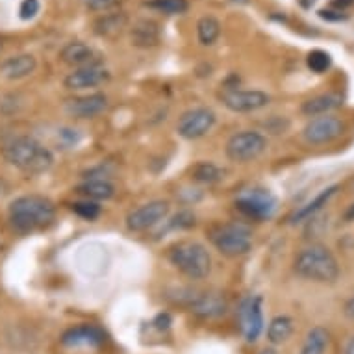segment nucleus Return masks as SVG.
<instances>
[{"label": "nucleus", "mask_w": 354, "mask_h": 354, "mask_svg": "<svg viewBox=\"0 0 354 354\" xmlns=\"http://www.w3.org/2000/svg\"><path fill=\"white\" fill-rule=\"evenodd\" d=\"M238 325L245 342L254 343L263 330V299L261 295H249L239 302Z\"/></svg>", "instance_id": "9"}, {"label": "nucleus", "mask_w": 354, "mask_h": 354, "mask_svg": "<svg viewBox=\"0 0 354 354\" xmlns=\"http://www.w3.org/2000/svg\"><path fill=\"white\" fill-rule=\"evenodd\" d=\"M145 6L165 15H182L189 10V2L187 0H149L145 2Z\"/></svg>", "instance_id": "27"}, {"label": "nucleus", "mask_w": 354, "mask_h": 354, "mask_svg": "<svg viewBox=\"0 0 354 354\" xmlns=\"http://www.w3.org/2000/svg\"><path fill=\"white\" fill-rule=\"evenodd\" d=\"M268 138L256 130H241L227 141V158L234 163H249L268 151Z\"/></svg>", "instance_id": "8"}, {"label": "nucleus", "mask_w": 354, "mask_h": 354, "mask_svg": "<svg viewBox=\"0 0 354 354\" xmlns=\"http://www.w3.org/2000/svg\"><path fill=\"white\" fill-rule=\"evenodd\" d=\"M127 26L124 13H104L95 21V34L100 37H117Z\"/></svg>", "instance_id": "23"}, {"label": "nucleus", "mask_w": 354, "mask_h": 354, "mask_svg": "<svg viewBox=\"0 0 354 354\" xmlns=\"http://www.w3.org/2000/svg\"><path fill=\"white\" fill-rule=\"evenodd\" d=\"M343 312H345V315H347V317L354 319V297L345 302V310H343Z\"/></svg>", "instance_id": "37"}, {"label": "nucleus", "mask_w": 354, "mask_h": 354, "mask_svg": "<svg viewBox=\"0 0 354 354\" xmlns=\"http://www.w3.org/2000/svg\"><path fill=\"white\" fill-rule=\"evenodd\" d=\"M353 184H354V182H353Z\"/></svg>", "instance_id": "42"}, {"label": "nucleus", "mask_w": 354, "mask_h": 354, "mask_svg": "<svg viewBox=\"0 0 354 354\" xmlns=\"http://www.w3.org/2000/svg\"><path fill=\"white\" fill-rule=\"evenodd\" d=\"M295 273L314 282H334L339 277L336 256L325 245H310L295 258Z\"/></svg>", "instance_id": "3"}, {"label": "nucleus", "mask_w": 354, "mask_h": 354, "mask_svg": "<svg viewBox=\"0 0 354 354\" xmlns=\"http://www.w3.org/2000/svg\"><path fill=\"white\" fill-rule=\"evenodd\" d=\"M293 334V319L290 315H277L268 326V339L273 345L286 343Z\"/></svg>", "instance_id": "24"}, {"label": "nucleus", "mask_w": 354, "mask_h": 354, "mask_svg": "<svg viewBox=\"0 0 354 354\" xmlns=\"http://www.w3.org/2000/svg\"><path fill=\"white\" fill-rule=\"evenodd\" d=\"M78 195H82L87 201H108L115 195V186L111 182L104 180V178H89L87 182L80 184V186L75 189Z\"/></svg>", "instance_id": "20"}, {"label": "nucleus", "mask_w": 354, "mask_h": 354, "mask_svg": "<svg viewBox=\"0 0 354 354\" xmlns=\"http://www.w3.org/2000/svg\"><path fill=\"white\" fill-rule=\"evenodd\" d=\"M59 59L64 64L71 65V67L80 69V67H87V65L99 64V54L95 53V48L89 47L84 41H71L62 48Z\"/></svg>", "instance_id": "17"}, {"label": "nucleus", "mask_w": 354, "mask_h": 354, "mask_svg": "<svg viewBox=\"0 0 354 354\" xmlns=\"http://www.w3.org/2000/svg\"><path fill=\"white\" fill-rule=\"evenodd\" d=\"M110 80V73L104 69L102 65H87V67H80L75 69L73 73L65 76L64 86L71 91H82V89H89V87H97L100 84Z\"/></svg>", "instance_id": "15"}, {"label": "nucleus", "mask_w": 354, "mask_h": 354, "mask_svg": "<svg viewBox=\"0 0 354 354\" xmlns=\"http://www.w3.org/2000/svg\"><path fill=\"white\" fill-rule=\"evenodd\" d=\"M345 354H354V337L347 343V348H345Z\"/></svg>", "instance_id": "40"}, {"label": "nucleus", "mask_w": 354, "mask_h": 354, "mask_svg": "<svg viewBox=\"0 0 354 354\" xmlns=\"http://www.w3.org/2000/svg\"><path fill=\"white\" fill-rule=\"evenodd\" d=\"M343 104V99L336 93H325L319 95V97H314V99H308L304 104H302L301 111L306 117H319L326 115L328 111L336 110Z\"/></svg>", "instance_id": "22"}, {"label": "nucleus", "mask_w": 354, "mask_h": 354, "mask_svg": "<svg viewBox=\"0 0 354 354\" xmlns=\"http://www.w3.org/2000/svg\"><path fill=\"white\" fill-rule=\"evenodd\" d=\"M56 219V206L41 195H24L10 204V223L21 234L50 227Z\"/></svg>", "instance_id": "2"}, {"label": "nucleus", "mask_w": 354, "mask_h": 354, "mask_svg": "<svg viewBox=\"0 0 354 354\" xmlns=\"http://www.w3.org/2000/svg\"><path fill=\"white\" fill-rule=\"evenodd\" d=\"M314 4H315V0H299V6L304 8V10H312Z\"/></svg>", "instance_id": "38"}, {"label": "nucleus", "mask_w": 354, "mask_h": 354, "mask_svg": "<svg viewBox=\"0 0 354 354\" xmlns=\"http://www.w3.org/2000/svg\"><path fill=\"white\" fill-rule=\"evenodd\" d=\"M169 261L192 280L206 279L212 271V256L198 241H178L169 249Z\"/></svg>", "instance_id": "4"}, {"label": "nucleus", "mask_w": 354, "mask_h": 354, "mask_svg": "<svg viewBox=\"0 0 354 354\" xmlns=\"http://www.w3.org/2000/svg\"><path fill=\"white\" fill-rule=\"evenodd\" d=\"M176 304H182L192 310L193 314L204 319H214L227 314V299L219 291H201L192 288H180L176 290L174 297Z\"/></svg>", "instance_id": "5"}, {"label": "nucleus", "mask_w": 354, "mask_h": 354, "mask_svg": "<svg viewBox=\"0 0 354 354\" xmlns=\"http://www.w3.org/2000/svg\"><path fill=\"white\" fill-rule=\"evenodd\" d=\"M209 239L215 249L228 258H238L252 249V234L249 228L239 223L217 225L209 230Z\"/></svg>", "instance_id": "6"}, {"label": "nucleus", "mask_w": 354, "mask_h": 354, "mask_svg": "<svg viewBox=\"0 0 354 354\" xmlns=\"http://www.w3.org/2000/svg\"><path fill=\"white\" fill-rule=\"evenodd\" d=\"M337 189H339V186H330V187H326V189H323V192L314 198V201H310V203L304 204L302 208L295 209V212L290 215V219L288 221H290L291 225H297V223H302V221L310 219L312 215H315L321 208H323V206L328 204V201L336 195Z\"/></svg>", "instance_id": "21"}, {"label": "nucleus", "mask_w": 354, "mask_h": 354, "mask_svg": "<svg viewBox=\"0 0 354 354\" xmlns=\"http://www.w3.org/2000/svg\"><path fill=\"white\" fill-rule=\"evenodd\" d=\"M330 6L334 10H339V12H345L347 8H353L354 6V0H332Z\"/></svg>", "instance_id": "36"}, {"label": "nucleus", "mask_w": 354, "mask_h": 354, "mask_svg": "<svg viewBox=\"0 0 354 354\" xmlns=\"http://www.w3.org/2000/svg\"><path fill=\"white\" fill-rule=\"evenodd\" d=\"M195 225V215L189 214V212H182V214H178L176 217L173 219V223H171V227L173 228H189Z\"/></svg>", "instance_id": "34"}, {"label": "nucleus", "mask_w": 354, "mask_h": 354, "mask_svg": "<svg viewBox=\"0 0 354 354\" xmlns=\"http://www.w3.org/2000/svg\"><path fill=\"white\" fill-rule=\"evenodd\" d=\"M2 156L10 165L26 174L47 173L54 165V154L50 149L30 136H19L8 141L2 149Z\"/></svg>", "instance_id": "1"}, {"label": "nucleus", "mask_w": 354, "mask_h": 354, "mask_svg": "<svg viewBox=\"0 0 354 354\" xmlns=\"http://www.w3.org/2000/svg\"><path fill=\"white\" fill-rule=\"evenodd\" d=\"M130 37H132V45H136V47H156L158 43H160V26L152 19H140L132 26Z\"/></svg>", "instance_id": "19"}, {"label": "nucleus", "mask_w": 354, "mask_h": 354, "mask_svg": "<svg viewBox=\"0 0 354 354\" xmlns=\"http://www.w3.org/2000/svg\"><path fill=\"white\" fill-rule=\"evenodd\" d=\"M258 354H277V351L274 348H261Z\"/></svg>", "instance_id": "41"}, {"label": "nucleus", "mask_w": 354, "mask_h": 354, "mask_svg": "<svg viewBox=\"0 0 354 354\" xmlns=\"http://www.w3.org/2000/svg\"><path fill=\"white\" fill-rule=\"evenodd\" d=\"M345 132V122L334 115H319L308 121L302 130V138L308 145H326L337 138H342Z\"/></svg>", "instance_id": "10"}, {"label": "nucleus", "mask_w": 354, "mask_h": 354, "mask_svg": "<svg viewBox=\"0 0 354 354\" xmlns=\"http://www.w3.org/2000/svg\"><path fill=\"white\" fill-rule=\"evenodd\" d=\"M71 209H73L78 217H82V219H86V221H95L100 215V212H102L99 203H95V201H87V198L78 201V203H73L71 204Z\"/></svg>", "instance_id": "30"}, {"label": "nucleus", "mask_w": 354, "mask_h": 354, "mask_svg": "<svg viewBox=\"0 0 354 354\" xmlns=\"http://www.w3.org/2000/svg\"><path fill=\"white\" fill-rule=\"evenodd\" d=\"M306 65H308V69L312 71V73L323 75V73H326V71L330 69V65H332L330 54L325 53V50H321V48H315V50H312V53H308Z\"/></svg>", "instance_id": "29"}, {"label": "nucleus", "mask_w": 354, "mask_h": 354, "mask_svg": "<svg viewBox=\"0 0 354 354\" xmlns=\"http://www.w3.org/2000/svg\"><path fill=\"white\" fill-rule=\"evenodd\" d=\"M62 345L67 348H80V347H100L104 343V332L95 325H80L73 326L69 330L62 334Z\"/></svg>", "instance_id": "16"}, {"label": "nucleus", "mask_w": 354, "mask_h": 354, "mask_svg": "<svg viewBox=\"0 0 354 354\" xmlns=\"http://www.w3.org/2000/svg\"><path fill=\"white\" fill-rule=\"evenodd\" d=\"M319 19L326 21V23H342V21H347L348 13L339 12V10H334V8H328V10H319L317 12Z\"/></svg>", "instance_id": "33"}, {"label": "nucleus", "mask_w": 354, "mask_h": 354, "mask_svg": "<svg viewBox=\"0 0 354 354\" xmlns=\"http://www.w3.org/2000/svg\"><path fill=\"white\" fill-rule=\"evenodd\" d=\"M234 206L247 219L268 221L279 208V201L266 187H250L239 193Z\"/></svg>", "instance_id": "7"}, {"label": "nucleus", "mask_w": 354, "mask_h": 354, "mask_svg": "<svg viewBox=\"0 0 354 354\" xmlns=\"http://www.w3.org/2000/svg\"><path fill=\"white\" fill-rule=\"evenodd\" d=\"M215 121H217V117L209 108H193V110L182 113L178 124H176V130L184 140L195 141L208 134L209 130L215 127Z\"/></svg>", "instance_id": "11"}, {"label": "nucleus", "mask_w": 354, "mask_h": 354, "mask_svg": "<svg viewBox=\"0 0 354 354\" xmlns=\"http://www.w3.org/2000/svg\"><path fill=\"white\" fill-rule=\"evenodd\" d=\"M221 100H223V104L227 106L230 111L249 113V111L266 108L271 97L260 91V89H228V91L221 95Z\"/></svg>", "instance_id": "13"}, {"label": "nucleus", "mask_w": 354, "mask_h": 354, "mask_svg": "<svg viewBox=\"0 0 354 354\" xmlns=\"http://www.w3.org/2000/svg\"><path fill=\"white\" fill-rule=\"evenodd\" d=\"M221 35V23L212 15H204L198 19L197 23V37L201 41V45L204 47H212L215 45V41L219 39Z\"/></svg>", "instance_id": "25"}, {"label": "nucleus", "mask_w": 354, "mask_h": 354, "mask_svg": "<svg viewBox=\"0 0 354 354\" xmlns=\"http://www.w3.org/2000/svg\"><path fill=\"white\" fill-rule=\"evenodd\" d=\"M64 110L67 115L75 117V119H95L108 110V97L104 93L76 97V99L65 102Z\"/></svg>", "instance_id": "14"}, {"label": "nucleus", "mask_w": 354, "mask_h": 354, "mask_svg": "<svg viewBox=\"0 0 354 354\" xmlns=\"http://www.w3.org/2000/svg\"><path fill=\"white\" fill-rule=\"evenodd\" d=\"M193 174V180L201 182V184H214V182L221 180V169L214 163H208V162H203V163H197L192 171Z\"/></svg>", "instance_id": "28"}, {"label": "nucleus", "mask_w": 354, "mask_h": 354, "mask_svg": "<svg viewBox=\"0 0 354 354\" xmlns=\"http://www.w3.org/2000/svg\"><path fill=\"white\" fill-rule=\"evenodd\" d=\"M152 325L156 326L158 330H167L169 325H171V315L169 314H160L156 319L152 321Z\"/></svg>", "instance_id": "35"}, {"label": "nucleus", "mask_w": 354, "mask_h": 354, "mask_svg": "<svg viewBox=\"0 0 354 354\" xmlns=\"http://www.w3.org/2000/svg\"><path fill=\"white\" fill-rule=\"evenodd\" d=\"M35 67H37V62L32 54H17V56H10L0 64V75L8 80H21L32 75Z\"/></svg>", "instance_id": "18"}, {"label": "nucleus", "mask_w": 354, "mask_h": 354, "mask_svg": "<svg viewBox=\"0 0 354 354\" xmlns=\"http://www.w3.org/2000/svg\"><path fill=\"white\" fill-rule=\"evenodd\" d=\"M328 339H330L328 332L323 326H315L306 334L301 354H325L326 347H328Z\"/></svg>", "instance_id": "26"}, {"label": "nucleus", "mask_w": 354, "mask_h": 354, "mask_svg": "<svg viewBox=\"0 0 354 354\" xmlns=\"http://www.w3.org/2000/svg\"><path fill=\"white\" fill-rule=\"evenodd\" d=\"M171 204L167 201H151L141 204L127 215V228L130 232H145L149 228L160 225L169 215Z\"/></svg>", "instance_id": "12"}, {"label": "nucleus", "mask_w": 354, "mask_h": 354, "mask_svg": "<svg viewBox=\"0 0 354 354\" xmlns=\"http://www.w3.org/2000/svg\"><path fill=\"white\" fill-rule=\"evenodd\" d=\"M119 0H82V4L91 12H108Z\"/></svg>", "instance_id": "32"}, {"label": "nucleus", "mask_w": 354, "mask_h": 354, "mask_svg": "<svg viewBox=\"0 0 354 354\" xmlns=\"http://www.w3.org/2000/svg\"><path fill=\"white\" fill-rule=\"evenodd\" d=\"M343 217H345V221H354V204H351V206H348V209L345 212V215H343Z\"/></svg>", "instance_id": "39"}, {"label": "nucleus", "mask_w": 354, "mask_h": 354, "mask_svg": "<svg viewBox=\"0 0 354 354\" xmlns=\"http://www.w3.org/2000/svg\"><path fill=\"white\" fill-rule=\"evenodd\" d=\"M41 12V2L39 0H21L19 4V19L21 21H34Z\"/></svg>", "instance_id": "31"}]
</instances>
